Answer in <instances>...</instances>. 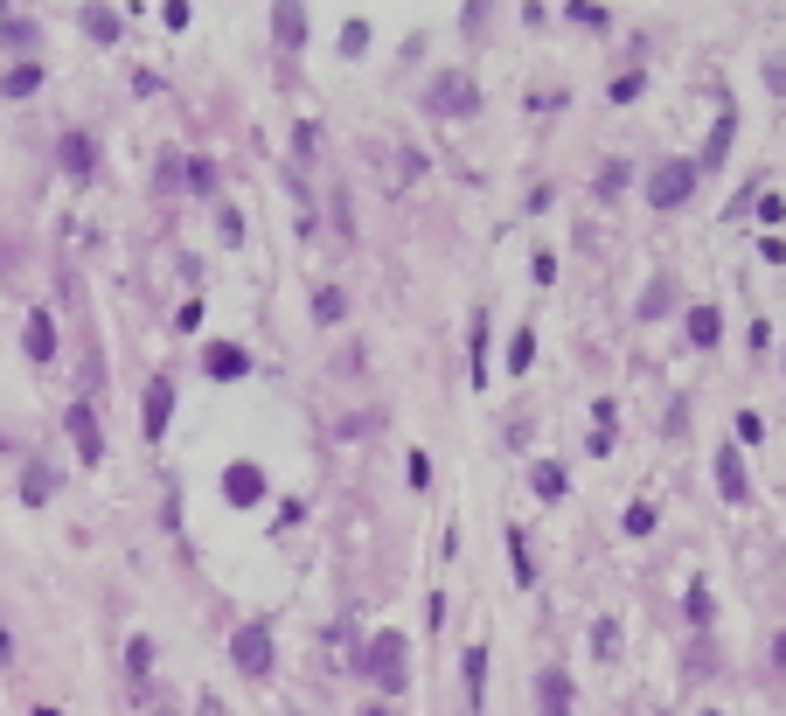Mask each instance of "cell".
Here are the masks:
<instances>
[{
  "instance_id": "obj_28",
  "label": "cell",
  "mask_w": 786,
  "mask_h": 716,
  "mask_svg": "<svg viewBox=\"0 0 786 716\" xmlns=\"http://www.w3.org/2000/svg\"><path fill=\"white\" fill-rule=\"evenodd\" d=\"M0 35H7V42H14V49H35V21H7V28H0Z\"/></svg>"
},
{
  "instance_id": "obj_35",
  "label": "cell",
  "mask_w": 786,
  "mask_h": 716,
  "mask_svg": "<svg viewBox=\"0 0 786 716\" xmlns=\"http://www.w3.org/2000/svg\"><path fill=\"white\" fill-rule=\"evenodd\" d=\"M28 716H63V710H49V703H35V710H28Z\"/></svg>"
},
{
  "instance_id": "obj_25",
  "label": "cell",
  "mask_w": 786,
  "mask_h": 716,
  "mask_svg": "<svg viewBox=\"0 0 786 716\" xmlns=\"http://www.w3.org/2000/svg\"><path fill=\"white\" fill-rule=\"evenodd\" d=\"M188 188H195V195H216V167H209V160H188Z\"/></svg>"
},
{
  "instance_id": "obj_23",
  "label": "cell",
  "mask_w": 786,
  "mask_h": 716,
  "mask_svg": "<svg viewBox=\"0 0 786 716\" xmlns=\"http://www.w3.org/2000/svg\"><path fill=\"white\" fill-rule=\"evenodd\" d=\"M536 494L543 501H564V466H536Z\"/></svg>"
},
{
  "instance_id": "obj_5",
  "label": "cell",
  "mask_w": 786,
  "mask_h": 716,
  "mask_svg": "<svg viewBox=\"0 0 786 716\" xmlns=\"http://www.w3.org/2000/svg\"><path fill=\"white\" fill-rule=\"evenodd\" d=\"M56 160H63L70 181H91V174H98V140H91L84 126H70V133L56 140Z\"/></svg>"
},
{
  "instance_id": "obj_24",
  "label": "cell",
  "mask_w": 786,
  "mask_h": 716,
  "mask_svg": "<svg viewBox=\"0 0 786 716\" xmlns=\"http://www.w3.org/2000/svg\"><path fill=\"white\" fill-rule=\"evenodd\" d=\"M571 21H578V28H606V7H599V0H571Z\"/></svg>"
},
{
  "instance_id": "obj_38",
  "label": "cell",
  "mask_w": 786,
  "mask_h": 716,
  "mask_svg": "<svg viewBox=\"0 0 786 716\" xmlns=\"http://www.w3.org/2000/svg\"><path fill=\"white\" fill-rule=\"evenodd\" d=\"M154 716H174V710H154Z\"/></svg>"
},
{
  "instance_id": "obj_22",
  "label": "cell",
  "mask_w": 786,
  "mask_h": 716,
  "mask_svg": "<svg viewBox=\"0 0 786 716\" xmlns=\"http://www.w3.org/2000/svg\"><path fill=\"white\" fill-rule=\"evenodd\" d=\"M529 355H536V334H529V327H522V334H515V341H508V369H515V376H522V369H529Z\"/></svg>"
},
{
  "instance_id": "obj_7",
  "label": "cell",
  "mask_w": 786,
  "mask_h": 716,
  "mask_svg": "<svg viewBox=\"0 0 786 716\" xmlns=\"http://www.w3.org/2000/svg\"><path fill=\"white\" fill-rule=\"evenodd\" d=\"M21 348H28V362H35V369H49V362H56V313H49V306H35V313H28Z\"/></svg>"
},
{
  "instance_id": "obj_20",
  "label": "cell",
  "mask_w": 786,
  "mask_h": 716,
  "mask_svg": "<svg viewBox=\"0 0 786 716\" xmlns=\"http://www.w3.org/2000/svg\"><path fill=\"white\" fill-rule=\"evenodd\" d=\"M341 313H348V299H341L334 286H320V299H314V320H320V327H334Z\"/></svg>"
},
{
  "instance_id": "obj_31",
  "label": "cell",
  "mask_w": 786,
  "mask_h": 716,
  "mask_svg": "<svg viewBox=\"0 0 786 716\" xmlns=\"http://www.w3.org/2000/svg\"><path fill=\"white\" fill-rule=\"evenodd\" d=\"M216 223H223V237H230V244H237V237H244V216H237V209H230V202H223V209H216Z\"/></svg>"
},
{
  "instance_id": "obj_2",
  "label": "cell",
  "mask_w": 786,
  "mask_h": 716,
  "mask_svg": "<svg viewBox=\"0 0 786 716\" xmlns=\"http://www.w3.org/2000/svg\"><path fill=\"white\" fill-rule=\"evenodd\" d=\"M230 661H237L244 682H272V661H279V654H272V626H258V619L237 626V633H230Z\"/></svg>"
},
{
  "instance_id": "obj_3",
  "label": "cell",
  "mask_w": 786,
  "mask_h": 716,
  "mask_svg": "<svg viewBox=\"0 0 786 716\" xmlns=\"http://www.w3.org/2000/svg\"><path fill=\"white\" fill-rule=\"evenodd\" d=\"M63 431L77 445V466H105V431H98V411L91 404H70L63 411Z\"/></svg>"
},
{
  "instance_id": "obj_8",
  "label": "cell",
  "mask_w": 786,
  "mask_h": 716,
  "mask_svg": "<svg viewBox=\"0 0 786 716\" xmlns=\"http://www.w3.org/2000/svg\"><path fill=\"white\" fill-rule=\"evenodd\" d=\"M223 501H230V508H258V501H265V473H258L251 459H237V466L223 473Z\"/></svg>"
},
{
  "instance_id": "obj_11",
  "label": "cell",
  "mask_w": 786,
  "mask_h": 716,
  "mask_svg": "<svg viewBox=\"0 0 786 716\" xmlns=\"http://www.w3.org/2000/svg\"><path fill=\"white\" fill-rule=\"evenodd\" d=\"M272 35H279V49H300L307 42V7L300 0H279L272 7Z\"/></svg>"
},
{
  "instance_id": "obj_16",
  "label": "cell",
  "mask_w": 786,
  "mask_h": 716,
  "mask_svg": "<svg viewBox=\"0 0 786 716\" xmlns=\"http://www.w3.org/2000/svg\"><path fill=\"white\" fill-rule=\"evenodd\" d=\"M731 133H738V112L724 105V119H717V133H710V146H703V160H696V167H724V153H731Z\"/></svg>"
},
{
  "instance_id": "obj_21",
  "label": "cell",
  "mask_w": 786,
  "mask_h": 716,
  "mask_svg": "<svg viewBox=\"0 0 786 716\" xmlns=\"http://www.w3.org/2000/svg\"><path fill=\"white\" fill-rule=\"evenodd\" d=\"M689 626H696V633L710 626V584H703V577L689 584Z\"/></svg>"
},
{
  "instance_id": "obj_10",
  "label": "cell",
  "mask_w": 786,
  "mask_h": 716,
  "mask_svg": "<svg viewBox=\"0 0 786 716\" xmlns=\"http://www.w3.org/2000/svg\"><path fill=\"white\" fill-rule=\"evenodd\" d=\"M682 327H689V348H717V341H724V313H717L710 299H703V306H689V320H682Z\"/></svg>"
},
{
  "instance_id": "obj_18",
  "label": "cell",
  "mask_w": 786,
  "mask_h": 716,
  "mask_svg": "<svg viewBox=\"0 0 786 716\" xmlns=\"http://www.w3.org/2000/svg\"><path fill=\"white\" fill-rule=\"evenodd\" d=\"M49 494H56V473H49V466H28V473H21V501H28V508H42Z\"/></svg>"
},
{
  "instance_id": "obj_32",
  "label": "cell",
  "mask_w": 786,
  "mask_h": 716,
  "mask_svg": "<svg viewBox=\"0 0 786 716\" xmlns=\"http://www.w3.org/2000/svg\"><path fill=\"white\" fill-rule=\"evenodd\" d=\"M627 529H633V536H647V529H654V508H647V501H640V508H627Z\"/></svg>"
},
{
  "instance_id": "obj_1",
  "label": "cell",
  "mask_w": 786,
  "mask_h": 716,
  "mask_svg": "<svg viewBox=\"0 0 786 716\" xmlns=\"http://www.w3.org/2000/svg\"><path fill=\"white\" fill-rule=\"evenodd\" d=\"M362 675H369L383 696H404V689H411V647H404V633H397V626H383V633L369 640Z\"/></svg>"
},
{
  "instance_id": "obj_33",
  "label": "cell",
  "mask_w": 786,
  "mask_h": 716,
  "mask_svg": "<svg viewBox=\"0 0 786 716\" xmlns=\"http://www.w3.org/2000/svg\"><path fill=\"white\" fill-rule=\"evenodd\" d=\"M773 668H780V675H786V633H780V640H773Z\"/></svg>"
},
{
  "instance_id": "obj_17",
  "label": "cell",
  "mask_w": 786,
  "mask_h": 716,
  "mask_svg": "<svg viewBox=\"0 0 786 716\" xmlns=\"http://www.w3.org/2000/svg\"><path fill=\"white\" fill-rule=\"evenodd\" d=\"M84 35H91V42H119V14H112L105 0H91V7H84Z\"/></svg>"
},
{
  "instance_id": "obj_4",
  "label": "cell",
  "mask_w": 786,
  "mask_h": 716,
  "mask_svg": "<svg viewBox=\"0 0 786 716\" xmlns=\"http://www.w3.org/2000/svg\"><path fill=\"white\" fill-rule=\"evenodd\" d=\"M689 188H696V160H661L654 181H647V202L654 209H675V202H689Z\"/></svg>"
},
{
  "instance_id": "obj_26",
  "label": "cell",
  "mask_w": 786,
  "mask_h": 716,
  "mask_svg": "<svg viewBox=\"0 0 786 716\" xmlns=\"http://www.w3.org/2000/svg\"><path fill=\"white\" fill-rule=\"evenodd\" d=\"M620 188H627V167H620V160H606V167H599V195H606V202H613V195H620Z\"/></svg>"
},
{
  "instance_id": "obj_13",
  "label": "cell",
  "mask_w": 786,
  "mask_h": 716,
  "mask_svg": "<svg viewBox=\"0 0 786 716\" xmlns=\"http://www.w3.org/2000/svg\"><path fill=\"white\" fill-rule=\"evenodd\" d=\"M35 91H42V63H35V56H21V63L0 77V98H35Z\"/></svg>"
},
{
  "instance_id": "obj_27",
  "label": "cell",
  "mask_w": 786,
  "mask_h": 716,
  "mask_svg": "<svg viewBox=\"0 0 786 716\" xmlns=\"http://www.w3.org/2000/svg\"><path fill=\"white\" fill-rule=\"evenodd\" d=\"M508 564H515V584H529V550H522V536H515V529H508Z\"/></svg>"
},
{
  "instance_id": "obj_30",
  "label": "cell",
  "mask_w": 786,
  "mask_h": 716,
  "mask_svg": "<svg viewBox=\"0 0 786 716\" xmlns=\"http://www.w3.org/2000/svg\"><path fill=\"white\" fill-rule=\"evenodd\" d=\"M341 49H348V56H355V49H369V28H362V21H348V28H341Z\"/></svg>"
},
{
  "instance_id": "obj_29",
  "label": "cell",
  "mask_w": 786,
  "mask_h": 716,
  "mask_svg": "<svg viewBox=\"0 0 786 716\" xmlns=\"http://www.w3.org/2000/svg\"><path fill=\"white\" fill-rule=\"evenodd\" d=\"M766 84L786 98V49H773V56H766Z\"/></svg>"
},
{
  "instance_id": "obj_19",
  "label": "cell",
  "mask_w": 786,
  "mask_h": 716,
  "mask_svg": "<svg viewBox=\"0 0 786 716\" xmlns=\"http://www.w3.org/2000/svg\"><path fill=\"white\" fill-rule=\"evenodd\" d=\"M467 696H487V647H467Z\"/></svg>"
},
{
  "instance_id": "obj_15",
  "label": "cell",
  "mask_w": 786,
  "mask_h": 716,
  "mask_svg": "<svg viewBox=\"0 0 786 716\" xmlns=\"http://www.w3.org/2000/svg\"><path fill=\"white\" fill-rule=\"evenodd\" d=\"M126 668H133V689L147 696V675H154V640H147V633L126 640Z\"/></svg>"
},
{
  "instance_id": "obj_14",
  "label": "cell",
  "mask_w": 786,
  "mask_h": 716,
  "mask_svg": "<svg viewBox=\"0 0 786 716\" xmlns=\"http://www.w3.org/2000/svg\"><path fill=\"white\" fill-rule=\"evenodd\" d=\"M717 487H724V501H745V494H752V487H745V466H738V445L717 452Z\"/></svg>"
},
{
  "instance_id": "obj_9",
  "label": "cell",
  "mask_w": 786,
  "mask_h": 716,
  "mask_svg": "<svg viewBox=\"0 0 786 716\" xmlns=\"http://www.w3.org/2000/svg\"><path fill=\"white\" fill-rule=\"evenodd\" d=\"M536 710L571 716V675H564V668H543V675H536Z\"/></svg>"
},
{
  "instance_id": "obj_37",
  "label": "cell",
  "mask_w": 786,
  "mask_h": 716,
  "mask_svg": "<svg viewBox=\"0 0 786 716\" xmlns=\"http://www.w3.org/2000/svg\"><path fill=\"white\" fill-rule=\"evenodd\" d=\"M703 716H724V710H703Z\"/></svg>"
},
{
  "instance_id": "obj_12",
  "label": "cell",
  "mask_w": 786,
  "mask_h": 716,
  "mask_svg": "<svg viewBox=\"0 0 786 716\" xmlns=\"http://www.w3.org/2000/svg\"><path fill=\"white\" fill-rule=\"evenodd\" d=\"M202 362H209V376H216V383H230V376H244V369H251V355H244L237 341H209V355H202Z\"/></svg>"
},
{
  "instance_id": "obj_36",
  "label": "cell",
  "mask_w": 786,
  "mask_h": 716,
  "mask_svg": "<svg viewBox=\"0 0 786 716\" xmlns=\"http://www.w3.org/2000/svg\"><path fill=\"white\" fill-rule=\"evenodd\" d=\"M362 716H397V710H383V703H369V710H362Z\"/></svg>"
},
{
  "instance_id": "obj_34",
  "label": "cell",
  "mask_w": 786,
  "mask_h": 716,
  "mask_svg": "<svg viewBox=\"0 0 786 716\" xmlns=\"http://www.w3.org/2000/svg\"><path fill=\"white\" fill-rule=\"evenodd\" d=\"M7 661H14V640H7V626H0V668H7Z\"/></svg>"
},
{
  "instance_id": "obj_6",
  "label": "cell",
  "mask_w": 786,
  "mask_h": 716,
  "mask_svg": "<svg viewBox=\"0 0 786 716\" xmlns=\"http://www.w3.org/2000/svg\"><path fill=\"white\" fill-rule=\"evenodd\" d=\"M167 418H174V376H154V383H147V411H140L147 445H160V438H167Z\"/></svg>"
}]
</instances>
